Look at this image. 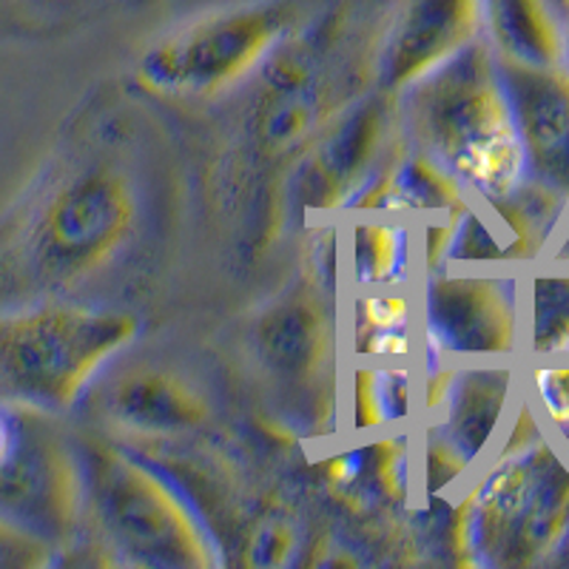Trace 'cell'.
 <instances>
[{
    "label": "cell",
    "instance_id": "obj_1",
    "mask_svg": "<svg viewBox=\"0 0 569 569\" xmlns=\"http://www.w3.org/2000/svg\"><path fill=\"white\" fill-rule=\"evenodd\" d=\"M569 538V461L521 401L510 433L461 496L447 527L456 563L530 569L561 558Z\"/></svg>",
    "mask_w": 569,
    "mask_h": 569
},
{
    "label": "cell",
    "instance_id": "obj_2",
    "mask_svg": "<svg viewBox=\"0 0 569 569\" xmlns=\"http://www.w3.org/2000/svg\"><path fill=\"white\" fill-rule=\"evenodd\" d=\"M137 226L129 177L91 166L54 182L0 242V308L60 299L103 271Z\"/></svg>",
    "mask_w": 569,
    "mask_h": 569
},
{
    "label": "cell",
    "instance_id": "obj_3",
    "mask_svg": "<svg viewBox=\"0 0 569 569\" xmlns=\"http://www.w3.org/2000/svg\"><path fill=\"white\" fill-rule=\"evenodd\" d=\"M401 134L472 197H501L527 177V157L496 52L479 38L399 94Z\"/></svg>",
    "mask_w": 569,
    "mask_h": 569
},
{
    "label": "cell",
    "instance_id": "obj_4",
    "mask_svg": "<svg viewBox=\"0 0 569 569\" xmlns=\"http://www.w3.org/2000/svg\"><path fill=\"white\" fill-rule=\"evenodd\" d=\"M83 467L86 525L109 563L142 569H208L217 543L200 512L151 461L94 433L74 436Z\"/></svg>",
    "mask_w": 569,
    "mask_h": 569
},
{
    "label": "cell",
    "instance_id": "obj_5",
    "mask_svg": "<svg viewBox=\"0 0 569 569\" xmlns=\"http://www.w3.org/2000/svg\"><path fill=\"white\" fill-rule=\"evenodd\" d=\"M137 333L134 313L66 299L0 308V399L69 413Z\"/></svg>",
    "mask_w": 569,
    "mask_h": 569
},
{
    "label": "cell",
    "instance_id": "obj_6",
    "mask_svg": "<svg viewBox=\"0 0 569 569\" xmlns=\"http://www.w3.org/2000/svg\"><path fill=\"white\" fill-rule=\"evenodd\" d=\"M333 43V29L288 32L251 74L240 131L242 149L259 169H273L279 162L293 171L325 126L359 98L345 94L362 86H353V78H339V60L330 58Z\"/></svg>",
    "mask_w": 569,
    "mask_h": 569
},
{
    "label": "cell",
    "instance_id": "obj_7",
    "mask_svg": "<svg viewBox=\"0 0 569 569\" xmlns=\"http://www.w3.org/2000/svg\"><path fill=\"white\" fill-rule=\"evenodd\" d=\"M288 3H248L202 14L157 40L137 63V83L162 100L208 103L246 83L293 32Z\"/></svg>",
    "mask_w": 569,
    "mask_h": 569
},
{
    "label": "cell",
    "instance_id": "obj_8",
    "mask_svg": "<svg viewBox=\"0 0 569 569\" xmlns=\"http://www.w3.org/2000/svg\"><path fill=\"white\" fill-rule=\"evenodd\" d=\"M12 445L0 459V518L63 552L74 547L86 525L78 445L54 413L12 405Z\"/></svg>",
    "mask_w": 569,
    "mask_h": 569
},
{
    "label": "cell",
    "instance_id": "obj_9",
    "mask_svg": "<svg viewBox=\"0 0 569 569\" xmlns=\"http://www.w3.org/2000/svg\"><path fill=\"white\" fill-rule=\"evenodd\" d=\"M399 94L382 89L365 91L345 106L311 142L291 174V206L302 217H328L345 211L359 191L379 174L399 142Z\"/></svg>",
    "mask_w": 569,
    "mask_h": 569
},
{
    "label": "cell",
    "instance_id": "obj_10",
    "mask_svg": "<svg viewBox=\"0 0 569 569\" xmlns=\"http://www.w3.org/2000/svg\"><path fill=\"white\" fill-rule=\"evenodd\" d=\"M421 333L433 362L512 359L525 345V308L512 277L427 273Z\"/></svg>",
    "mask_w": 569,
    "mask_h": 569
},
{
    "label": "cell",
    "instance_id": "obj_11",
    "mask_svg": "<svg viewBox=\"0 0 569 569\" xmlns=\"http://www.w3.org/2000/svg\"><path fill=\"white\" fill-rule=\"evenodd\" d=\"M567 208L569 197L530 174L510 194H470L447 262L461 268L536 266L550 248Z\"/></svg>",
    "mask_w": 569,
    "mask_h": 569
},
{
    "label": "cell",
    "instance_id": "obj_12",
    "mask_svg": "<svg viewBox=\"0 0 569 569\" xmlns=\"http://www.w3.org/2000/svg\"><path fill=\"white\" fill-rule=\"evenodd\" d=\"M333 288L305 273L297 284L279 293L253 322L257 362L282 385L319 388L333 373L337 322Z\"/></svg>",
    "mask_w": 569,
    "mask_h": 569
},
{
    "label": "cell",
    "instance_id": "obj_13",
    "mask_svg": "<svg viewBox=\"0 0 569 569\" xmlns=\"http://www.w3.org/2000/svg\"><path fill=\"white\" fill-rule=\"evenodd\" d=\"M485 38V0H401L379 52L376 83L401 91Z\"/></svg>",
    "mask_w": 569,
    "mask_h": 569
},
{
    "label": "cell",
    "instance_id": "obj_14",
    "mask_svg": "<svg viewBox=\"0 0 569 569\" xmlns=\"http://www.w3.org/2000/svg\"><path fill=\"white\" fill-rule=\"evenodd\" d=\"M496 60L525 146L527 174L569 197V69Z\"/></svg>",
    "mask_w": 569,
    "mask_h": 569
},
{
    "label": "cell",
    "instance_id": "obj_15",
    "mask_svg": "<svg viewBox=\"0 0 569 569\" xmlns=\"http://www.w3.org/2000/svg\"><path fill=\"white\" fill-rule=\"evenodd\" d=\"M100 416L131 436L171 439L211 421V401L186 376L160 365L117 370L100 393Z\"/></svg>",
    "mask_w": 569,
    "mask_h": 569
},
{
    "label": "cell",
    "instance_id": "obj_16",
    "mask_svg": "<svg viewBox=\"0 0 569 569\" xmlns=\"http://www.w3.org/2000/svg\"><path fill=\"white\" fill-rule=\"evenodd\" d=\"M512 393L516 370L510 365H465L456 370L453 388L441 408L439 430L472 467L492 453Z\"/></svg>",
    "mask_w": 569,
    "mask_h": 569
},
{
    "label": "cell",
    "instance_id": "obj_17",
    "mask_svg": "<svg viewBox=\"0 0 569 569\" xmlns=\"http://www.w3.org/2000/svg\"><path fill=\"white\" fill-rule=\"evenodd\" d=\"M330 501L353 516H373L408 501V439H376L319 465Z\"/></svg>",
    "mask_w": 569,
    "mask_h": 569
},
{
    "label": "cell",
    "instance_id": "obj_18",
    "mask_svg": "<svg viewBox=\"0 0 569 569\" xmlns=\"http://www.w3.org/2000/svg\"><path fill=\"white\" fill-rule=\"evenodd\" d=\"M485 38L496 58L525 66H563L561 0H485Z\"/></svg>",
    "mask_w": 569,
    "mask_h": 569
},
{
    "label": "cell",
    "instance_id": "obj_19",
    "mask_svg": "<svg viewBox=\"0 0 569 569\" xmlns=\"http://www.w3.org/2000/svg\"><path fill=\"white\" fill-rule=\"evenodd\" d=\"M353 282L362 291L401 288L410 273V233L399 217L353 213Z\"/></svg>",
    "mask_w": 569,
    "mask_h": 569
},
{
    "label": "cell",
    "instance_id": "obj_20",
    "mask_svg": "<svg viewBox=\"0 0 569 569\" xmlns=\"http://www.w3.org/2000/svg\"><path fill=\"white\" fill-rule=\"evenodd\" d=\"M525 348L532 359L569 356V268L541 262L527 279Z\"/></svg>",
    "mask_w": 569,
    "mask_h": 569
},
{
    "label": "cell",
    "instance_id": "obj_21",
    "mask_svg": "<svg viewBox=\"0 0 569 569\" xmlns=\"http://www.w3.org/2000/svg\"><path fill=\"white\" fill-rule=\"evenodd\" d=\"M410 416V376L401 368L356 370L353 382V427L376 430V427L399 425Z\"/></svg>",
    "mask_w": 569,
    "mask_h": 569
},
{
    "label": "cell",
    "instance_id": "obj_22",
    "mask_svg": "<svg viewBox=\"0 0 569 569\" xmlns=\"http://www.w3.org/2000/svg\"><path fill=\"white\" fill-rule=\"evenodd\" d=\"M527 385L538 416L561 433H569V362L532 365Z\"/></svg>",
    "mask_w": 569,
    "mask_h": 569
},
{
    "label": "cell",
    "instance_id": "obj_23",
    "mask_svg": "<svg viewBox=\"0 0 569 569\" xmlns=\"http://www.w3.org/2000/svg\"><path fill=\"white\" fill-rule=\"evenodd\" d=\"M410 299L399 288L362 291L356 299V333H388L410 328Z\"/></svg>",
    "mask_w": 569,
    "mask_h": 569
},
{
    "label": "cell",
    "instance_id": "obj_24",
    "mask_svg": "<svg viewBox=\"0 0 569 569\" xmlns=\"http://www.w3.org/2000/svg\"><path fill=\"white\" fill-rule=\"evenodd\" d=\"M470 461L459 453V447L447 439L436 427L433 433L425 441V492L427 498L441 496L445 490L456 485V481L470 470Z\"/></svg>",
    "mask_w": 569,
    "mask_h": 569
},
{
    "label": "cell",
    "instance_id": "obj_25",
    "mask_svg": "<svg viewBox=\"0 0 569 569\" xmlns=\"http://www.w3.org/2000/svg\"><path fill=\"white\" fill-rule=\"evenodd\" d=\"M58 563V550L0 518V569H40Z\"/></svg>",
    "mask_w": 569,
    "mask_h": 569
},
{
    "label": "cell",
    "instance_id": "obj_26",
    "mask_svg": "<svg viewBox=\"0 0 569 569\" xmlns=\"http://www.w3.org/2000/svg\"><path fill=\"white\" fill-rule=\"evenodd\" d=\"M456 370L459 365H447V362H433V370L425 379V410L427 413H436V410L445 408L447 396H450V388H453Z\"/></svg>",
    "mask_w": 569,
    "mask_h": 569
},
{
    "label": "cell",
    "instance_id": "obj_27",
    "mask_svg": "<svg viewBox=\"0 0 569 569\" xmlns=\"http://www.w3.org/2000/svg\"><path fill=\"white\" fill-rule=\"evenodd\" d=\"M541 262H547V266H556V268H569V208H567V213H563L561 226H558L556 237H552L550 248H547V253H543Z\"/></svg>",
    "mask_w": 569,
    "mask_h": 569
},
{
    "label": "cell",
    "instance_id": "obj_28",
    "mask_svg": "<svg viewBox=\"0 0 569 569\" xmlns=\"http://www.w3.org/2000/svg\"><path fill=\"white\" fill-rule=\"evenodd\" d=\"M12 433H14L12 405H9V401L0 399V459L7 456L9 445H12Z\"/></svg>",
    "mask_w": 569,
    "mask_h": 569
},
{
    "label": "cell",
    "instance_id": "obj_29",
    "mask_svg": "<svg viewBox=\"0 0 569 569\" xmlns=\"http://www.w3.org/2000/svg\"><path fill=\"white\" fill-rule=\"evenodd\" d=\"M561 12H563V38H567V58H563V66L569 69V0H561Z\"/></svg>",
    "mask_w": 569,
    "mask_h": 569
},
{
    "label": "cell",
    "instance_id": "obj_30",
    "mask_svg": "<svg viewBox=\"0 0 569 569\" xmlns=\"http://www.w3.org/2000/svg\"><path fill=\"white\" fill-rule=\"evenodd\" d=\"M561 552H563L561 561H563V563H569V538H567V543H563V550H561Z\"/></svg>",
    "mask_w": 569,
    "mask_h": 569
},
{
    "label": "cell",
    "instance_id": "obj_31",
    "mask_svg": "<svg viewBox=\"0 0 569 569\" xmlns=\"http://www.w3.org/2000/svg\"><path fill=\"white\" fill-rule=\"evenodd\" d=\"M3 237H7V226H0V242H3Z\"/></svg>",
    "mask_w": 569,
    "mask_h": 569
}]
</instances>
